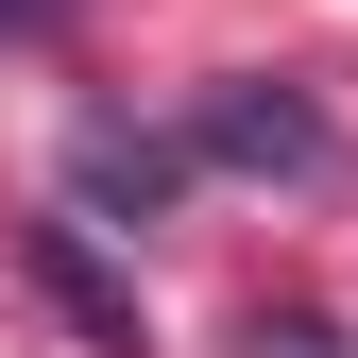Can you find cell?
Wrapping results in <instances>:
<instances>
[{"label": "cell", "instance_id": "6da1fadb", "mask_svg": "<svg viewBox=\"0 0 358 358\" xmlns=\"http://www.w3.org/2000/svg\"><path fill=\"white\" fill-rule=\"evenodd\" d=\"M188 154H222V171H324L341 137H324L307 85H205V103H188Z\"/></svg>", "mask_w": 358, "mask_h": 358}, {"label": "cell", "instance_id": "7a4b0ae2", "mask_svg": "<svg viewBox=\"0 0 358 358\" xmlns=\"http://www.w3.org/2000/svg\"><path fill=\"white\" fill-rule=\"evenodd\" d=\"M69 188L103 205V222H154L171 188H188V137H137V120H103V137L69 154Z\"/></svg>", "mask_w": 358, "mask_h": 358}, {"label": "cell", "instance_id": "3957f363", "mask_svg": "<svg viewBox=\"0 0 358 358\" xmlns=\"http://www.w3.org/2000/svg\"><path fill=\"white\" fill-rule=\"evenodd\" d=\"M34 273H52V290L85 307V324H103V341H120V290H103V256H85V222H34Z\"/></svg>", "mask_w": 358, "mask_h": 358}, {"label": "cell", "instance_id": "277c9868", "mask_svg": "<svg viewBox=\"0 0 358 358\" xmlns=\"http://www.w3.org/2000/svg\"><path fill=\"white\" fill-rule=\"evenodd\" d=\"M0 17H52V0H0Z\"/></svg>", "mask_w": 358, "mask_h": 358}, {"label": "cell", "instance_id": "5b68a950", "mask_svg": "<svg viewBox=\"0 0 358 358\" xmlns=\"http://www.w3.org/2000/svg\"><path fill=\"white\" fill-rule=\"evenodd\" d=\"M290 358H324V341H290Z\"/></svg>", "mask_w": 358, "mask_h": 358}]
</instances>
